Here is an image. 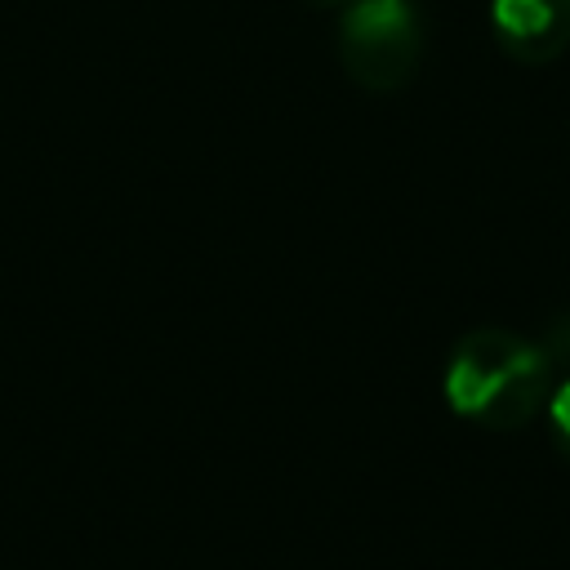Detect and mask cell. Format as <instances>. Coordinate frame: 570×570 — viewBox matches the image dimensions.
Segmentation results:
<instances>
[{
  "label": "cell",
  "instance_id": "obj_4",
  "mask_svg": "<svg viewBox=\"0 0 570 570\" xmlns=\"http://www.w3.org/2000/svg\"><path fill=\"white\" fill-rule=\"evenodd\" d=\"M543 419H548V436H552V450L570 463V374H557L548 401H543Z\"/></svg>",
  "mask_w": 570,
  "mask_h": 570
},
{
  "label": "cell",
  "instance_id": "obj_3",
  "mask_svg": "<svg viewBox=\"0 0 570 570\" xmlns=\"http://www.w3.org/2000/svg\"><path fill=\"white\" fill-rule=\"evenodd\" d=\"M490 36L503 58L548 67L570 49V0H490Z\"/></svg>",
  "mask_w": 570,
  "mask_h": 570
},
{
  "label": "cell",
  "instance_id": "obj_1",
  "mask_svg": "<svg viewBox=\"0 0 570 570\" xmlns=\"http://www.w3.org/2000/svg\"><path fill=\"white\" fill-rule=\"evenodd\" d=\"M557 383V365L543 343L503 325L463 330L441 370V396L450 414L485 432H517L543 414V401Z\"/></svg>",
  "mask_w": 570,
  "mask_h": 570
},
{
  "label": "cell",
  "instance_id": "obj_5",
  "mask_svg": "<svg viewBox=\"0 0 570 570\" xmlns=\"http://www.w3.org/2000/svg\"><path fill=\"white\" fill-rule=\"evenodd\" d=\"M539 343H543L548 361L557 365V374H570V307H566V312H557V316H548V325H543Z\"/></svg>",
  "mask_w": 570,
  "mask_h": 570
},
{
  "label": "cell",
  "instance_id": "obj_2",
  "mask_svg": "<svg viewBox=\"0 0 570 570\" xmlns=\"http://www.w3.org/2000/svg\"><path fill=\"white\" fill-rule=\"evenodd\" d=\"M423 62L414 0H347L338 18V67L365 94H401Z\"/></svg>",
  "mask_w": 570,
  "mask_h": 570
},
{
  "label": "cell",
  "instance_id": "obj_6",
  "mask_svg": "<svg viewBox=\"0 0 570 570\" xmlns=\"http://www.w3.org/2000/svg\"><path fill=\"white\" fill-rule=\"evenodd\" d=\"M303 9H312V13H325V9H343L347 0H298Z\"/></svg>",
  "mask_w": 570,
  "mask_h": 570
}]
</instances>
